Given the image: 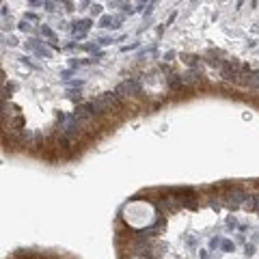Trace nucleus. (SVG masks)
I'll return each mask as SVG.
<instances>
[{"label": "nucleus", "mask_w": 259, "mask_h": 259, "mask_svg": "<svg viewBox=\"0 0 259 259\" xmlns=\"http://www.w3.org/2000/svg\"><path fill=\"white\" fill-rule=\"evenodd\" d=\"M166 82H169V86H171L173 91H181V89H184V82H181V78H179V76H169V80H166Z\"/></svg>", "instance_id": "nucleus-2"}, {"label": "nucleus", "mask_w": 259, "mask_h": 259, "mask_svg": "<svg viewBox=\"0 0 259 259\" xmlns=\"http://www.w3.org/2000/svg\"><path fill=\"white\" fill-rule=\"evenodd\" d=\"M197 80H199V74H197V71H186V74L181 76V82H184V86H186V84H194Z\"/></svg>", "instance_id": "nucleus-3"}, {"label": "nucleus", "mask_w": 259, "mask_h": 259, "mask_svg": "<svg viewBox=\"0 0 259 259\" xmlns=\"http://www.w3.org/2000/svg\"><path fill=\"white\" fill-rule=\"evenodd\" d=\"M91 108L95 114L112 112L114 108H119V97H117V93H102L95 102H91Z\"/></svg>", "instance_id": "nucleus-1"}]
</instances>
